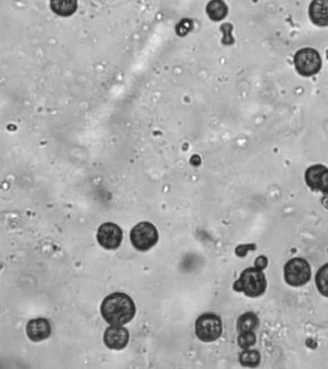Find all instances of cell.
I'll list each match as a JSON object with an SVG mask.
<instances>
[{
	"label": "cell",
	"instance_id": "6da1fadb",
	"mask_svg": "<svg viewBox=\"0 0 328 369\" xmlns=\"http://www.w3.org/2000/svg\"><path fill=\"white\" fill-rule=\"evenodd\" d=\"M101 314L111 325L123 326L130 323L135 316V303L125 293H113L104 299L101 305Z\"/></svg>",
	"mask_w": 328,
	"mask_h": 369
},
{
	"label": "cell",
	"instance_id": "ba28073f",
	"mask_svg": "<svg viewBox=\"0 0 328 369\" xmlns=\"http://www.w3.org/2000/svg\"><path fill=\"white\" fill-rule=\"evenodd\" d=\"M305 182L313 191L328 194V169L315 164L305 171Z\"/></svg>",
	"mask_w": 328,
	"mask_h": 369
},
{
	"label": "cell",
	"instance_id": "2e32d148",
	"mask_svg": "<svg viewBox=\"0 0 328 369\" xmlns=\"http://www.w3.org/2000/svg\"><path fill=\"white\" fill-rule=\"evenodd\" d=\"M241 365L257 368L260 363V353L257 350H246L239 357Z\"/></svg>",
	"mask_w": 328,
	"mask_h": 369
},
{
	"label": "cell",
	"instance_id": "52a82bcc",
	"mask_svg": "<svg viewBox=\"0 0 328 369\" xmlns=\"http://www.w3.org/2000/svg\"><path fill=\"white\" fill-rule=\"evenodd\" d=\"M123 233L120 227L111 223H104L97 232V241L106 249H116L120 246Z\"/></svg>",
	"mask_w": 328,
	"mask_h": 369
},
{
	"label": "cell",
	"instance_id": "7a4b0ae2",
	"mask_svg": "<svg viewBox=\"0 0 328 369\" xmlns=\"http://www.w3.org/2000/svg\"><path fill=\"white\" fill-rule=\"evenodd\" d=\"M267 281L265 274L257 268L245 269L233 285V290L242 291L248 298H258L265 293Z\"/></svg>",
	"mask_w": 328,
	"mask_h": 369
},
{
	"label": "cell",
	"instance_id": "8992f818",
	"mask_svg": "<svg viewBox=\"0 0 328 369\" xmlns=\"http://www.w3.org/2000/svg\"><path fill=\"white\" fill-rule=\"evenodd\" d=\"M131 241L139 251H147L158 241V230L150 223H140L131 231Z\"/></svg>",
	"mask_w": 328,
	"mask_h": 369
},
{
	"label": "cell",
	"instance_id": "9a60e30c",
	"mask_svg": "<svg viewBox=\"0 0 328 369\" xmlns=\"http://www.w3.org/2000/svg\"><path fill=\"white\" fill-rule=\"evenodd\" d=\"M316 286L318 291L328 298V264H325L316 274Z\"/></svg>",
	"mask_w": 328,
	"mask_h": 369
},
{
	"label": "cell",
	"instance_id": "8fae6325",
	"mask_svg": "<svg viewBox=\"0 0 328 369\" xmlns=\"http://www.w3.org/2000/svg\"><path fill=\"white\" fill-rule=\"evenodd\" d=\"M309 17L315 26H328V0H313Z\"/></svg>",
	"mask_w": 328,
	"mask_h": 369
},
{
	"label": "cell",
	"instance_id": "44dd1931",
	"mask_svg": "<svg viewBox=\"0 0 328 369\" xmlns=\"http://www.w3.org/2000/svg\"><path fill=\"white\" fill-rule=\"evenodd\" d=\"M320 202H322V205L328 210V194H325L324 198L320 199Z\"/></svg>",
	"mask_w": 328,
	"mask_h": 369
},
{
	"label": "cell",
	"instance_id": "3957f363",
	"mask_svg": "<svg viewBox=\"0 0 328 369\" xmlns=\"http://www.w3.org/2000/svg\"><path fill=\"white\" fill-rule=\"evenodd\" d=\"M311 279V268L307 261L302 258H294L284 266V280L288 285L302 286Z\"/></svg>",
	"mask_w": 328,
	"mask_h": 369
},
{
	"label": "cell",
	"instance_id": "30bf717a",
	"mask_svg": "<svg viewBox=\"0 0 328 369\" xmlns=\"http://www.w3.org/2000/svg\"><path fill=\"white\" fill-rule=\"evenodd\" d=\"M28 338L35 343L46 340L51 334V326L46 318H37L30 320L26 326Z\"/></svg>",
	"mask_w": 328,
	"mask_h": 369
},
{
	"label": "cell",
	"instance_id": "ac0fdd59",
	"mask_svg": "<svg viewBox=\"0 0 328 369\" xmlns=\"http://www.w3.org/2000/svg\"><path fill=\"white\" fill-rule=\"evenodd\" d=\"M257 248L255 244H246V246H239L235 249V253L237 256L244 257L248 250H255Z\"/></svg>",
	"mask_w": 328,
	"mask_h": 369
},
{
	"label": "cell",
	"instance_id": "e0dca14e",
	"mask_svg": "<svg viewBox=\"0 0 328 369\" xmlns=\"http://www.w3.org/2000/svg\"><path fill=\"white\" fill-rule=\"evenodd\" d=\"M257 343V336L253 331L243 332L238 338V344L241 348L248 349Z\"/></svg>",
	"mask_w": 328,
	"mask_h": 369
},
{
	"label": "cell",
	"instance_id": "5bb4252c",
	"mask_svg": "<svg viewBox=\"0 0 328 369\" xmlns=\"http://www.w3.org/2000/svg\"><path fill=\"white\" fill-rule=\"evenodd\" d=\"M259 320L253 313H246L240 316L237 320V330L240 333L243 332L253 331L257 327Z\"/></svg>",
	"mask_w": 328,
	"mask_h": 369
},
{
	"label": "cell",
	"instance_id": "4fadbf2b",
	"mask_svg": "<svg viewBox=\"0 0 328 369\" xmlns=\"http://www.w3.org/2000/svg\"><path fill=\"white\" fill-rule=\"evenodd\" d=\"M206 12L212 21H222L227 16L228 7L223 0H211L206 7Z\"/></svg>",
	"mask_w": 328,
	"mask_h": 369
},
{
	"label": "cell",
	"instance_id": "ffe728a7",
	"mask_svg": "<svg viewBox=\"0 0 328 369\" xmlns=\"http://www.w3.org/2000/svg\"><path fill=\"white\" fill-rule=\"evenodd\" d=\"M188 22L190 21L186 19V24H183V22H181V24H179L178 27H180V31H178L179 34L185 35V33H188V30H190L188 26H191L190 24H188Z\"/></svg>",
	"mask_w": 328,
	"mask_h": 369
},
{
	"label": "cell",
	"instance_id": "9c48e42d",
	"mask_svg": "<svg viewBox=\"0 0 328 369\" xmlns=\"http://www.w3.org/2000/svg\"><path fill=\"white\" fill-rule=\"evenodd\" d=\"M104 343L109 348L121 350L129 343V332L121 326H113L107 329L104 335Z\"/></svg>",
	"mask_w": 328,
	"mask_h": 369
},
{
	"label": "cell",
	"instance_id": "277c9868",
	"mask_svg": "<svg viewBox=\"0 0 328 369\" xmlns=\"http://www.w3.org/2000/svg\"><path fill=\"white\" fill-rule=\"evenodd\" d=\"M294 63L297 71L305 77L317 74L322 69V64L319 52L309 47L300 49L295 53Z\"/></svg>",
	"mask_w": 328,
	"mask_h": 369
},
{
	"label": "cell",
	"instance_id": "7c38bea8",
	"mask_svg": "<svg viewBox=\"0 0 328 369\" xmlns=\"http://www.w3.org/2000/svg\"><path fill=\"white\" fill-rule=\"evenodd\" d=\"M52 11L60 17H71L77 10V0H51Z\"/></svg>",
	"mask_w": 328,
	"mask_h": 369
},
{
	"label": "cell",
	"instance_id": "5b68a950",
	"mask_svg": "<svg viewBox=\"0 0 328 369\" xmlns=\"http://www.w3.org/2000/svg\"><path fill=\"white\" fill-rule=\"evenodd\" d=\"M196 336L205 343H212L222 335V321L213 314H205L196 321Z\"/></svg>",
	"mask_w": 328,
	"mask_h": 369
},
{
	"label": "cell",
	"instance_id": "d6986e66",
	"mask_svg": "<svg viewBox=\"0 0 328 369\" xmlns=\"http://www.w3.org/2000/svg\"><path fill=\"white\" fill-rule=\"evenodd\" d=\"M255 266L257 269L262 271V269L266 268V266H268V259L265 256L258 257L257 260H255Z\"/></svg>",
	"mask_w": 328,
	"mask_h": 369
}]
</instances>
